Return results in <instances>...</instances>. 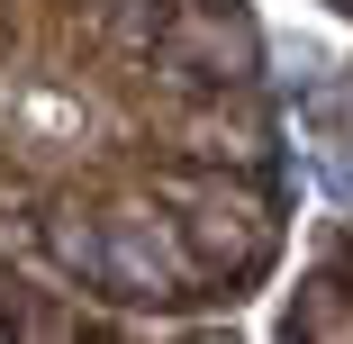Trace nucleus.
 I'll list each match as a JSON object with an SVG mask.
<instances>
[{"mask_svg":"<svg viewBox=\"0 0 353 344\" xmlns=\"http://www.w3.org/2000/svg\"><path fill=\"white\" fill-rule=\"evenodd\" d=\"M263 63V28L245 19V0H172L163 19V73L181 91H236Z\"/></svg>","mask_w":353,"mask_h":344,"instance_id":"f257e3e1","label":"nucleus"},{"mask_svg":"<svg viewBox=\"0 0 353 344\" xmlns=\"http://www.w3.org/2000/svg\"><path fill=\"white\" fill-rule=\"evenodd\" d=\"M100 227H109V290H127V299H172L199 263L190 236H172L154 209H109Z\"/></svg>","mask_w":353,"mask_h":344,"instance_id":"f03ea898","label":"nucleus"},{"mask_svg":"<svg viewBox=\"0 0 353 344\" xmlns=\"http://www.w3.org/2000/svg\"><path fill=\"white\" fill-rule=\"evenodd\" d=\"M181 236H190L199 263H227V272H254L263 263V218L245 209V199H227V190H208L199 209L181 218Z\"/></svg>","mask_w":353,"mask_h":344,"instance_id":"7ed1b4c3","label":"nucleus"},{"mask_svg":"<svg viewBox=\"0 0 353 344\" xmlns=\"http://www.w3.org/2000/svg\"><path fill=\"white\" fill-rule=\"evenodd\" d=\"M46 245H54V263L73 272V281H91V290H109V227H91L73 199L46 218Z\"/></svg>","mask_w":353,"mask_h":344,"instance_id":"20e7f679","label":"nucleus"}]
</instances>
